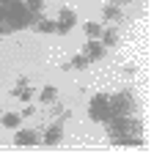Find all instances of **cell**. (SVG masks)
<instances>
[{
    "mask_svg": "<svg viewBox=\"0 0 154 159\" xmlns=\"http://www.w3.org/2000/svg\"><path fill=\"white\" fill-rule=\"evenodd\" d=\"M0 118H3V126L6 129H17L19 126V115H17V112H3Z\"/></svg>",
    "mask_w": 154,
    "mask_h": 159,
    "instance_id": "9c48e42d",
    "label": "cell"
},
{
    "mask_svg": "<svg viewBox=\"0 0 154 159\" xmlns=\"http://www.w3.org/2000/svg\"><path fill=\"white\" fill-rule=\"evenodd\" d=\"M116 6H124V3H132V0H113Z\"/></svg>",
    "mask_w": 154,
    "mask_h": 159,
    "instance_id": "e0dca14e",
    "label": "cell"
},
{
    "mask_svg": "<svg viewBox=\"0 0 154 159\" xmlns=\"http://www.w3.org/2000/svg\"><path fill=\"white\" fill-rule=\"evenodd\" d=\"M33 16L28 8H25V3L22 0H0V22H3V28L6 33L8 30H19V28H28L33 22Z\"/></svg>",
    "mask_w": 154,
    "mask_h": 159,
    "instance_id": "6da1fadb",
    "label": "cell"
},
{
    "mask_svg": "<svg viewBox=\"0 0 154 159\" xmlns=\"http://www.w3.org/2000/svg\"><path fill=\"white\" fill-rule=\"evenodd\" d=\"M25 8H28L31 14H39V11L44 8V0H25Z\"/></svg>",
    "mask_w": 154,
    "mask_h": 159,
    "instance_id": "9a60e30c",
    "label": "cell"
},
{
    "mask_svg": "<svg viewBox=\"0 0 154 159\" xmlns=\"http://www.w3.org/2000/svg\"><path fill=\"white\" fill-rule=\"evenodd\" d=\"M63 140V124L58 121V124H52V126L47 129V134H44V143L47 145H58Z\"/></svg>",
    "mask_w": 154,
    "mask_h": 159,
    "instance_id": "52a82bcc",
    "label": "cell"
},
{
    "mask_svg": "<svg viewBox=\"0 0 154 159\" xmlns=\"http://www.w3.org/2000/svg\"><path fill=\"white\" fill-rule=\"evenodd\" d=\"M39 30L41 33H55V22H52V19H41V22H39Z\"/></svg>",
    "mask_w": 154,
    "mask_h": 159,
    "instance_id": "2e32d148",
    "label": "cell"
},
{
    "mask_svg": "<svg viewBox=\"0 0 154 159\" xmlns=\"http://www.w3.org/2000/svg\"><path fill=\"white\" fill-rule=\"evenodd\" d=\"M75 25H77V14L72 11V8H61L58 22H55V33H69Z\"/></svg>",
    "mask_w": 154,
    "mask_h": 159,
    "instance_id": "277c9868",
    "label": "cell"
},
{
    "mask_svg": "<svg viewBox=\"0 0 154 159\" xmlns=\"http://www.w3.org/2000/svg\"><path fill=\"white\" fill-rule=\"evenodd\" d=\"M14 96H19L22 102H31V96H33V91H31V85H17L14 91H11Z\"/></svg>",
    "mask_w": 154,
    "mask_h": 159,
    "instance_id": "8fae6325",
    "label": "cell"
},
{
    "mask_svg": "<svg viewBox=\"0 0 154 159\" xmlns=\"http://www.w3.org/2000/svg\"><path fill=\"white\" fill-rule=\"evenodd\" d=\"M83 55H85L88 61H99V58L105 55V44H102L99 39H91V41H85V49H83Z\"/></svg>",
    "mask_w": 154,
    "mask_h": 159,
    "instance_id": "5b68a950",
    "label": "cell"
},
{
    "mask_svg": "<svg viewBox=\"0 0 154 159\" xmlns=\"http://www.w3.org/2000/svg\"><path fill=\"white\" fill-rule=\"evenodd\" d=\"M0 115H3V107H0Z\"/></svg>",
    "mask_w": 154,
    "mask_h": 159,
    "instance_id": "d6986e66",
    "label": "cell"
},
{
    "mask_svg": "<svg viewBox=\"0 0 154 159\" xmlns=\"http://www.w3.org/2000/svg\"><path fill=\"white\" fill-rule=\"evenodd\" d=\"M88 63H91V61H88L83 52H80V55H75V58L69 61V66H72V69H80V71H83V69H88Z\"/></svg>",
    "mask_w": 154,
    "mask_h": 159,
    "instance_id": "7c38bea8",
    "label": "cell"
},
{
    "mask_svg": "<svg viewBox=\"0 0 154 159\" xmlns=\"http://www.w3.org/2000/svg\"><path fill=\"white\" fill-rule=\"evenodd\" d=\"M99 33H102V25L99 22H85V36L88 39H99Z\"/></svg>",
    "mask_w": 154,
    "mask_h": 159,
    "instance_id": "5bb4252c",
    "label": "cell"
},
{
    "mask_svg": "<svg viewBox=\"0 0 154 159\" xmlns=\"http://www.w3.org/2000/svg\"><path fill=\"white\" fill-rule=\"evenodd\" d=\"M88 115H91L94 121H108V115H110V96L108 93H96L91 99V104H88Z\"/></svg>",
    "mask_w": 154,
    "mask_h": 159,
    "instance_id": "3957f363",
    "label": "cell"
},
{
    "mask_svg": "<svg viewBox=\"0 0 154 159\" xmlns=\"http://www.w3.org/2000/svg\"><path fill=\"white\" fill-rule=\"evenodd\" d=\"M102 16H105V19H121V11H118L116 3H108V6L102 8Z\"/></svg>",
    "mask_w": 154,
    "mask_h": 159,
    "instance_id": "30bf717a",
    "label": "cell"
},
{
    "mask_svg": "<svg viewBox=\"0 0 154 159\" xmlns=\"http://www.w3.org/2000/svg\"><path fill=\"white\" fill-rule=\"evenodd\" d=\"M99 41H102L105 47H116V44H118V33L116 30H102L99 33Z\"/></svg>",
    "mask_w": 154,
    "mask_h": 159,
    "instance_id": "ba28073f",
    "label": "cell"
},
{
    "mask_svg": "<svg viewBox=\"0 0 154 159\" xmlns=\"http://www.w3.org/2000/svg\"><path fill=\"white\" fill-rule=\"evenodd\" d=\"M118 115H135V99L129 96V91L110 96V115L108 118H118Z\"/></svg>",
    "mask_w": 154,
    "mask_h": 159,
    "instance_id": "7a4b0ae2",
    "label": "cell"
},
{
    "mask_svg": "<svg viewBox=\"0 0 154 159\" xmlns=\"http://www.w3.org/2000/svg\"><path fill=\"white\" fill-rule=\"evenodd\" d=\"M55 96H58V88H55V85H47V88H41V102H44V104L55 102Z\"/></svg>",
    "mask_w": 154,
    "mask_h": 159,
    "instance_id": "4fadbf2b",
    "label": "cell"
},
{
    "mask_svg": "<svg viewBox=\"0 0 154 159\" xmlns=\"http://www.w3.org/2000/svg\"><path fill=\"white\" fill-rule=\"evenodd\" d=\"M3 33H6V28H3V22H0V36H3Z\"/></svg>",
    "mask_w": 154,
    "mask_h": 159,
    "instance_id": "ac0fdd59",
    "label": "cell"
},
{
    "mask_svg": "<svg viewBox=\"0 0 154 159\" xmlns=\"http://www.w3.org/2000/svg\"><path fill=\"white\" fill-rule=\"evenodd\" d=\"M39 140H41V137H39L36 129H19V132L14 134V143L17 145H36Z\"/></svg>",
    "mask_w": 154,
    "mask_h": 159,
    "instance_id": "8992f818",
    "label": "cell"
}]
</instances>
